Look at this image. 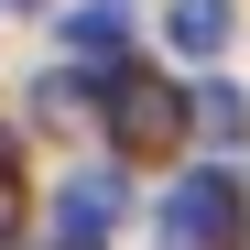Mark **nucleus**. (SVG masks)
Wrapping results in <instances>:
<instances>
[{
  "instance_id": "1",
  "label": "nucleus",
  "mask_w": 250,
  "mask_h": 250,
  "mask_svg": "<svg viewBox=\"0 0 250 250\" xmlns=\"http://www.w3.org/2000/svg\"><path fill=\"white\" fill-rule=\"evenodd\" d=\"M174 44L218 55V44H229V11H218V0H185V11H174Z\"/></svg>"
},
{
  "instance_id": "2",
  "label": "nucleus",
  "mask_w": 250,
  "mask_h": 250,
  "mask_svg": "<svg viewBox=\"0 0 250 250\" xmlns=\"http://www.w3.org/2000/svg\"><path fill=\"white\" fill-rule=\"evenodd\" d=\"M120 131H131V142H163V131H174V98H152V87H142L131 109H120Z\"/></svg>"
}]
</instances>
